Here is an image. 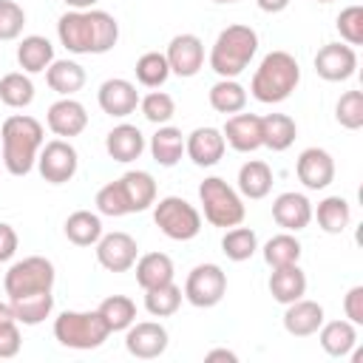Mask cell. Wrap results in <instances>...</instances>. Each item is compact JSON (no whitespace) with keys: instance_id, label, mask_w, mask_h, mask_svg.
Returning a JSON list of instances; mask_svg holds the SVG:
<instances>
[{"instance_id":"cell-1","label":"cell","mask_w":363,"mask_h":363,"mask_svg":"<svg viewBox=\"0 0 363 363\" xmlns=\"http://www.w3.org/2000/svg\"><path fill=\"white\" fill-rule=\"evenodd\" d=\"M57 40L71 54H108L119 40V23L102 9H71L57 20Z\"/></svg>"},{"instance_id":"cell-2","label":"cell","mask_w":363,"mask_h":363,"mask_svg":"<svg viewBox=\"0 0 363 363\" xmlns=\"http://www.w3.org/2000/svg\"><path fill=\"white\" fill-rule=\"evenodd\" d=\"M45 145L43 122L28 113H11L0 128V162L11 176H28Z\"/></svg>"},{"instance_id":"cell-3","label":"cell","mask_w":363,"mask_h":363,"mask_svg":"<svg viewBox=\"0 0 363 363\" xmlns=\"http://www.w3.org/2000/svg\"><path fill=\"white\" fill-rule=\"evenodd\" d=\"M301 82V65L289 51H269L258 62L252 79H250V94L264 102V105H278L292 96V91Z\"/></svg>"},{"instance_id":"cell-4","label":"cell","mask_w":363,"mask_h":363,"mask_svg":"<svg viewBox=\"0 0 363 363\" xmlns=\"http://www.w3.org/2000/svg\"><path fill=\"white\" fill-rule=\"evenodd\" d=\"M258 51V34L255 28L244 26V23H233L227 28L218 31L213 48H210V68L218 74V79H235L238 74L247 71V65L252 62Z\"/></svg>"},{"instance_id":"cell-5","label":"cell","mask_w":363,"mask_h":363,"mask_svg":"<svg viewBox=\"0 0 363 363\" xmlns=\"http://www.w3.org/2000/svg\"><path fill=\"white\" fill-rule=\"evenodd\" d=\"M54 337L65 349L91 352V349H99L111 337V329L105 326V320H102V315L96 309H91V312L65 309V312H60L54 318Z\"/></svg>"},{"instance_id":"cell-6","label":"cell","mask_w":363,"mask_h":363,"mask_svg":"<svg viewBox=\"0 0 363 363\" xmlns=\"http://www.w3.org/2000/svg\"><path fill=\"white\" fill-rule=\"evenodd\" d=\"M199 201H201L204 218L218 230H230V227L241 224L247 216L241 193L235 187H230L221 176H207L199 184Z\"/></svg>"},{"instance_id":"cell-7","label":"cell","mask_w":363,"mask_h":363,"mask_svg":"<svg viewBox=\"0 0 363 363\" xmlns=\"http://www.w3.org/2000/svg\"><path fill=\"white\" fill-rule=\"evenodd\" d=\"M153 224L170 241H193L201 233V213L182 196H164L153 201Z\"/></svg>"},{"instance_id":"cell-8","label":"cell","mask_w":363,"mask_h":363,"mask_svg":"<svg viewBox=\"0 0 363 363\" xmlns=\"http://www.w3.org/2000/svg\"><path fill=\"white\" fill-rule=\"evenodd\" d=\"M54 264L43 255H28L23 261H14L3 278V289L11 298H23V295H40V292H54Z\"/></svg>"},{"instance_id":"cell-9","label":"cell","mask_w":363,"mask_h":363,"mask_svg":"<svg viewBox=\"0 0 363 363\" xmlns=\"http://www.w3.org/2000/svg\"><path fill=\"white\" fill-rule=\"evenodd\" d=\"M184 301L196 309H213L227 295V272L218 264H199L187 272L184 281Z\"/></svg>"},{"instance_id":"cell-10","label":"cell","mask_w":363,"mask_h":363,"mask_svg":"<svg viewBox=\"0 0 363 363\" xmlns=\"http://www.w3.org/2000/svg\"><path fill=\"white\" fill-rule=\"evenodd\" d=\"M77 167H79V153L77 147L71 145V139H51L40 147V156H37V170L40 176L48 182V184H65L77 176Z\"/></svg>"},{"instance_id":"cell-11","label":"cell","mask_w":363,"mask_h":363,"mask_svg":"<svg viewBox=\"0 0 363 363\" xmlns=\"http://www.w3.org/2000/svg\"><path fill=\"white\" fill-rule=\"evenodd\" d=\"M96 247V261L102 269L108 272H128L133 269L136 258H139V244L133 235L113 230V233H102V238L94 244Z\"/></svg>"},{"instance_id":"cell-12","label":"cell","mask_w":363,"mask_h":363,"mask_svg":"<svg viewBox=\"0 0 363 363\" xmlns=\"http://www.w3.org/2000/svg\"><path fill=\"white\" fill-rule=\"evenodd\" d=\"M167 343H170V335H167V329L159 320H139V323L133 320L125 329V349L136 360L162 357L164 349H167Z\"/></svg>"},{"instance_id":"cell-13","label":"cell","mask_w":363,"mask_h":363,"mask_svg":"<svg viewBox=\"0 0 363 363\" xmlns=\"http://www.w3.org/2000/svg\"><path fill=\"white\" fill-rule=\"evenodd\" d=\"M164 60L170 65V74L176 77H196L204 68V43L196 34H176L167 43Z\"/></svg>"},{"instance_id":"cell-14","label":"cell","mask_w":363,"mask_h":363,"mask_svg":"<svg viewBox=\"0 0 363 363\" xmlns=\"http://www.w3.org/2000/svg\"><path fill=\"white\" fill-rule=\"evenodd\" d=\"M357 71V54L346 43H326L315 54V74L326 82H346Z\"/></svg>"},{"instance_id":"cell-15","label":"cell","mask_w":363,"mask_h":363,"mask_svg":"<svg viewBox=\"0 0 363 363\" xmlns=\"http://www.w3.org/2000/svg\"><path fill=\"white\" fill-rule=\"evenodd\" d=\"M45 125L54 136L60 139H74L79 136L85 128H88V111L79 99L74 96H60L57 102L48 105V113H45Z\"/></svg>"},{"instance_id":"cell-16","label":"cell","mask_w":363,"mask_h":363,"mask_svg":"<svg viewBox=\"0 0 363 363\" xmlns=\"http://www.w3.org/2000/svg\"><path fill=\"white\" fill-rule=\"evenodd\" d=\"M295 176L306 190H326L335 182V159L323 147H306L301 150L295 162Z\"/></svg>"},{"instance_id":"cell-17","label":"cell","mask_w":363,"mask_h":363,"mask_svg":"<svg viewBox=\"0 0 363 363\" xmlns=\"http://www.w3.org/2000/svg\"><path fill=\"white\" fill-rule=\"evenodd\" d=\"M139 91L130 79H122V77H111L99 85L96 91V102L102 108V113L113 116V119H125L130 116L136 108H139Z\"/></svg>"},{"instance_id":"cell-18","label":"cell","mask_w":363,"mask_h":363,"mask_svg":"<svg viewBox=\"0 0 363 363\" xmlns=\"http://www.w3.org/2000/svg\"><path fill=\"white\" fill-rule=\"evenodd\" d=\"M227 150V142H224V133L213 125H204V128H196L184 136V153L187 159L196 164V167H213L221 162Z\"/></svg>"},{"instance_id":"cell-19","label":"cell","mask_w":363,"mask_h":363,"mask_svg":"<svg viewBox=\"0 0 363 363\" xmlns=\"http://www.w3.org/2000/svg\"><path fill=\"white\" fill-rule=\"evenodd\" d=\"M272 221L278 227H284L286 233H301L312 221V201L303 193L286 190V193L275 196V201H272Z\"/></svg>"},{"instance_id":"cell-20","label":"cell","mask_w":363,"mask_h":363,"mask_svg":"<svg viewBox=\"0 0 363 363\" xmlns=\"http://www.w3.org/2000/svg\"><path fill=\"white\" fill-rule=\"evenodd\" d=\"M221 133H224V142L235 153H252V150L264 147L261 145V116L258 113H241L238 111V113L227 116Z\"/></svg>"},{"instance_id":"cell-21","label":"cell","mask_w":363,"mask_h":363,"mask_svg":"<svg viewBox=\"0 0 363 363\" xmlns=\"http://www.w3.org/2000/svg\"><path fill=\"white\" fill-rule=\"evenodd\" d=\"M145 147H147L145 133H142L136 125H130V122L113 125V128L108 130V136H105V150H108V156H111L113 162H122V164L136 162V159L145 153Z\"/></svg>"},{"instance_id":"cell-22","label":"cell","mask_w":363,"mask_h":363,"mask_svg":"<svg viewBox=\"0 0 363 363\" xmlns=\"http://www.w3.org/2000/svg\"><path fill=\"white\" fill-rule=\"evenodd\" d=\"M323 320H326L323 306L318 301H309V298H298V301L286 303V309H284V329L292 337H309V335H315Z\"/></svg>"},{"instance_id":"cell-23","label":"cell","mask_w":363,"mask_h":363,"mask_svg":"<svg viewBox=\"0 0 363 363\" xmlns=\"http://www.w3.org/2000/svg\"><path fill=\"white\" fill-rule=\"evenodd\" d=\"M315 335L320 340V349L329 357H349L352 349L357 346V326L352 320H346V318H340V320H323Z\"/></svg>"},{"instance_id":"cell-24","label":"cell","mask_w":363,"mask_h":363,"mask_svg":"<svg viewBox=\"0 0 363 363\" xmlns=\"http://www.w3.org/2000/svg\"><path fill=\"white\" fill-rule=\"evenodd\" d=\"M116 182L122 187V196H125L130 213H142V210L153 207V201H156V179L147 170H128Z\"/></svg>"},{"instance_id":"cell-25","label":"cell","mask_w":363,"mask_h":363,"mask_svg":"<svg viewBox=\"0 0 363 363\" xmlns=\"http://www.w3.org/2000/svg\"><path fill=\"white\" fill-rule=\"evenodd\" d=\"M133 269H136V284L142 289H153V286L170 284L173 275H176L173 258L167 252H145V255L136 258Z\"/></svg>"},{"instance_id":"cell-26","label":"cell","mask_w":363,"mask_h":363,"mask_svg":"<svg viewBox=\"0 0 363 363\" xmlns=\"http://www.w3.org/2000/svg\"><path fill=\"white\" fill-rule=\"evenodd\" d=\"M150 156L162 167H176L184 156V133L173 125H159L156 133L150 136Z\"/></svg>"},{"instance_id":"cell-27","label":"cell","mask_w":363,"mask_h":363,"mask_svg":"<svg viewBox=\"0 0 363 363\" xmlns=\"http://www.w3.org/2000/svg\"><path fill=\"white\" fill-rule=\"evenodd\" d=\"M272 190V167L261 159H250L238 167V193L241 199H267Z\"/></svg>"},{"instance_id":"cell-28","label":"cell","mask_w":363,"mask_h":363,"mask_svg":"<svg viewBox=\"0 0 363 363\" xmlns=\"http://www.w3.org/2000/svg\"><path fill=\"white\" fill-rule=\"evenodd\" d=\"M269 295L278 303H284V306L298 301V298H303L306 295V272L298 264L272 269V275H269Z\"/></svg>"},{"instance_id":"cell-29","label":"cell","mask_w":363,"mask_h":363,"mask_svg":"<svg viewBox=\"0 0 363 363\" xmlns=\"http://www.w3.org/2000/svg\"><path fill=\"white\" fill-rule=\"evenodd\" d=\"M54 62V45L43 34H28L17 45V65L26 74H40Z\"/></svg>"},{"instance_id":"cell-30","label":"cell","mask_w":363,"mask_h":363,"mask_svg":"<svg viewBox=\"0 0 363 363\" xmlns=\"http://www.w3.org/2000/svg\"><path fill=\"white\" fill-rule=\"evenodd\" d=\"M295 136H298V125L292 116H286V113L261 116V145L269 147L272 153H284L286 147H292Z\"/></svg>"},{"instance_id":"cell-31","label":"cell","mask_w":363,"mask_h":363,"mask_svg":"<svg viewBox=\"0 0 363 363\" xmlns=\"http://www.w3.org/2000/svg\"><path fill=\"white\" fill-rule=\"evenodd\" d=\"M312 218H318V227L329 235H340L352 224V204L343 196H326L312 207Z\"/></svg>"},{"instance_id":"cell-32","label":"cell","mask_w":363,"mask_h":363,"mask_svg":"<svg viewBox=\"0 0 363 363\" xmlns=\"http://www.w3.org/2000/svg\"><path fill=\"white\" fill-rule=\"evenodd\" d=\"M45 82L60 96H74L85 85V68L74 60H54L45 68Z\"/></svg>"},{"instance_id":"cell-33","label":"cell","mask_w":363,"mask_h":363,"mask_svg":"<svg viewBox=\"0 0 363 363\" xmlns=\"http://www.w3.org/2000/svg\"><path fill=\"white\" fill-rule=\"evenodd\" d=\"M62 233L71 244L77 247H94L99 238H102V218L99 213H91V210H74L65 224H62Z\"/></svg>"},{"instance_id":"cell-34","label":"cell","mask_w":363,"mask_h":363,"mask_svg":"<svg viewBox=\"0 0 363 363\" xmlns=\"http://www.w3.org/2000/svg\"><path fill=\"white\" fill-rule=\"evenodd\" d=\"M207 99H210V108L216 113H224V116L230 113L233 116V113L247 108V88L238 79H218V82L210 85Z\"/></svg>"},{"instance_id":"cell-35","label":"cell","mask_w":363,"mask_h":363,"mask_svg":"<svg viewBox=\"0 0 363 363\" xmlns=\"http://www.w3.org/2000/svg\"><path fill=\"white\" fill-rule=\"evenodd\" d=\"M11 312L17 318V323L23 326H37L45 318H51L54 312V292H40V295H23V298H11Z\"/></svg>"},{"instance_id":"cell-36","label":"cell","mask_w":363,"mask_h":363,"mask_svg":"<svg viewBox=\"0 0 363 363\" xmlns=\"http://www.w3.org/2000/svg\"><path fill=\"white\" fill-rule=\"evenodd\" d=\"M0 102L6 108L23 111L34 102V82L26 71H11L0 77Z\"/></svg>"},{"instance_id":"cell-37","label":"cell","mask_w":363,"mask_h":363,"mask_svg":"<svg viewBox=\"0 0 363 363\" xmlns=\"http://www.w3.org/2000/svg\"><path fill=\"white\" fill-rule=\"evenodd\" d=\"M264 261H267V267L269 269H278V267H289V264H298L301 261V252H303V247H301V241L292 235V233H278V235H272L267 244H264Z\"/></svg>"},{"instance_id":"cell-38","label":"cell","mask_w":363,"mask_h":363,"mask_svg":"<svg viewBox=\"0 0 363 363\" xmlns=\"http://www.w3.org/2000/svg\"><path fill=\"white\" fill-rule=\"evenodd\" d=\"M96 312L102 315V320H105V326L111 329V335H113V332H125V329L136 320V303H133V298H128V295H108V298L96 306Z\"/></svg>"},{"instance_id":"cell-39","label":"cell","mask_w":363,"mask_h":363,"mask_svg":"<svg viewBox=\"0 0 363 363\" xmlns=\"http://www.w3.org/2000/svg\"><path fill=\"white\" fill-rule=\"evenodd\" d=\"M221 252H224L230 261H235V264L250 261V258L258 252V235H255V230L241 227V224L230 227V230L224 233V238H221Z\"/></svg>"},{"instance_id":"cell-40","label":"cell","mask_w":363,"mask_h":363,"mask_svg":"<svg viewBox=\"0 0 363 363\" xmlns=\"http://www.w3.org/2000/svg\"><path fill=\"white\" fill-rule=\"evenodd\" d=\"M182 298H184L182 286H176V281H170V284L145 289V309H147V315H153V318H170V315L179 312Z\"/></svg>"},{"instance_id":"cell-41","label":"cell","mask_w":363,"mask_h":363,"mask_svg":"<svg viewBox=\"0 0 363 363\" xmlns=\"http://www.w3.org/2000/svg\"><path fill=\"white\" fill-rule=\"evenodd\" d=\"M133 74H136V82L145 85V88H162L170 77V65L164 60L162 51H145L136 65H133Z\"/></svg>"},{"instance_id":"cell-42","label":"cell","mask_w":363,"mask_h":363,"mask_svg":"<svg viewBox=\"0 0 363 363\" xmlns=\"http://www.w3.org/2000/svg\"><path fill=\"white\" fill-rule=\"evenodd\" d=\"M139 108H142V116L153 125H167L176 113V102L167 91H159V88H150V94H145L139 99Z\"/></svg>"},{"instance_id":"cell-43","label":"cell","mask_w":363,"mask_h":363,"mask_svg":"<svg viewBox=\"0 0 363 363\" xmlns=\"http://www.w3.org/2000/svg\"><path fill=\"white\" fill-rule=\"evenodd\" d=\"M23 346V335H20V323L11 312L9 301H0V360H9L20 352Z\"/></svg>"},{"instance_id":"cell-44","label":"cell","mask_w":363,"mask_h":363,"mask_svg":"<svg viewBox=\"0 0 363 363\" xmlns=\"http://www.w3.org/2000/svg\"><path fill=\"white\" fill-rule=\"evenodd\" d=\"M335 119L346 130H360L363 128V91H346L335 102Z\"/></svg>"},{"instance_id":"cell-45","label":"cell","mask_w":363,"mask_h":363,"mask_svg":"<svg viewBox=\"0 0 363 363\" xmlns=\"http://www.w3.org/2000/svg\"><path fill=\"white\" fill-rule=\"evenodd\" d=\"M94 204H96V213H99V216H111V218L130 216V210H128V201H125V196H122L119 182H108V184H102V187L96 190Z\"/></svg>"},{"instance_id":"cell-46","label":"cell","mask_w":363,"mask_h":363,"mask_svg":"<svg viewBox=\"0 0 363 363\" xmlns=\"http://www.w3.org/2000/svg\"><path fill=\"white\" fill-rule=\"evenodd\" d=\"M337 34L346 45H363V6H346L337 14Z\"/></svg>"},{"instance_id":"cell-47","label":"cell","mask_w":363,"mask_h":363,"mask_svg":"<svg viewBox=\"0 0 363 363\" xmlns=\"http://www.w3.org/2000/svg\"><path fill=\"white\" fill-rule=\"evenodd\" d=\"M23 26H26L23 6L14 3V0H0V40L3 43L17 40L23 34Z\"/></svg>"},{"instance_id":"cell-48","label":"cell","mask_w":363,"mask_h":363,"mask_svg":"<svg viewBox=\"0 0 363 363\" xmlns=\"http://www.w3.org/2000/svg\"><path fill=\"white\" fill-rule=\"evenodd\" d=\"M343 315L346 320H352L354 326H363V286H352L346 295H343Z\"/></svg>"},{"instance_id":"cell-49","label":"cell","mask_w":363,"mask_h":363,"mask_svg":"<svg viewBox=\"0 0 363 363\" xmlns=\"http://www.w3.org/2000/svg\"><path fill=\"white\" fill-rule=\"evenodd\" d=\"M17 244H20V238H17V230H14L11 224L0 221V264L14 258V252H17Z\"/></svg>"},{"instance_id":"cell-50","label":"cell","mask_w":363,"mask_h":363,"mask_svg":"<svg viewBox=\"0 0 363 363\" xmlns=\"http://www.w3.org/2000/svg\"><path fill=\"white\" fill-rule=\"evenodd\" d=\"M255 3H258V9L264 14H281L284 9H289L292 0H255Z\"/></svg>"},{"instance_id":"cell-51","label":"cell","mask_w":363,"mask_h":363,"mask_svg":"<svg viewBox=\"0 0 363 363\" xmlns=\"http://www.w3.org/2000/svg\"><path fill=\"white\" fill-rule=\"evenodd\" d=\"M204 360H207V363H216V360H227V363H238V354H235V352H230V349H210V352L204 354Z\"/></svg>"},{"instance_id":"cell-52","label":"cell","mask_w":363,"mask_h":363,"mask_svg":"<svg viewBox=\"0 0 363 363\" xmlns=\"http://www.w3.org/2000/svg\"><path fill=\"white\" fill-rule=\"evenodd\" d=\"M68 9H74V11H85V9H94L99 0H62Z\"/></svg>"},{"instance_id":"cell-53","label":"cell","mask_w":363,"mask_h":363,"mask_svg":"<svg viewBox=\"0 0 363 363\" xmlns=\"http://www.w3.org/2000/svg\"><path fill=\"white\" fill-rule=\"evenodd\" d=\"M213 3H241V0H213Z\"/></svg>"},{"instance_id":"cell-54","label":"cell","mask_w":363,"mask_h":363,"mask_svg":"<svg viewBox=\"0 0 363 363\" xmlns=\"http://www.w3.org/2000/svg\"><path fill=\"white\" fill-rule=\"evenodd\" d=\"M315 3H332V0H315Z\"/></svg>"}]
</instances>
